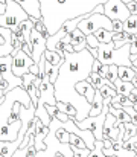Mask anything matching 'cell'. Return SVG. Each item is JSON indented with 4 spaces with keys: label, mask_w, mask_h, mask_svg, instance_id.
<instances>
[{
    "label": "cell",
    "mask_w": 137,
    "mask_h": 157,
    "mask_svg": "<svg viewBox=\"0 0 137 157\" xmlns=\"http://www.w3.org/2000/svg\"><path fill=\"white\" fill-rule=\"evenodd\" d=\"M94 56L89 52V49H82L79 52H64V61L59 66L58 78L53 82L55 89V99L70 104L75 107L76 114L73 117L75 122H79L89 117L91 110V104L76 92L75 86L79 81L87 79L91 72V64Z\"/></svg>",
    "instance_id": "cell-1"
},
{
    "label": "cell",
    "mask_w": 137,
    "mask_h": 157,
    "mask_svg": "<svg viewBox=\"0 0 137 157\" xmlns=\"http://www.w3.org/2000/svg\"><path fill=\"white\" fill-rule=\"evenodd\" d=\"M41 18L44 20L49 35H53L64 21L91 12L97 5L107 0H38Z\"/></svg>",
    "instance_id": "cell-2"
},
{
    "label": "cell",
    "mask_w": 137,
    "mask_h": 157,
    "mask_svg": "<svg viewBox=\"0 0 137 157\" xmlns=\"http://www.w3.org/2000/svg\"><path fill=\"white\" fill-rule=\"evenodd\" d=\"M130 43L120 46L119 49L114 48L113 41L104 43L97 46V56L96 59L101 61V64H116V66H131L130 59Z\"/></svg>",
    "instance_id": "cell-3"
},
{
    "label": "cell",
    "mask_w": 137,
    "mask_h": 157,
    "mask_svg": "<svg viewBox=\"0 0 137 157\" xmlns=\"http://www.w3.org/2000/svg\"><path fill=\"white\" fill-rule=\"evenodd\" d=\"M28 12L14 0H5V12L0 14V26L9 31H15L18 25L28 20Z\"/></svg>",
    "instance_id": "cell-4"
},
{
    "label": "cell",
    "mask_w": 137,
    "mask_h": 157,
    "mask_svg": "<svg viewBox=\"0 0 137 157\" xmlns=\"http://www.w3.org/2000/svg\"><path fill=\"white\" fill-rule=\"evenodd\" d=\"M113 25H111V20L104 15V14H99V12H94L91 11L86 15L84 20H81L78 23V29L84 34V35H90L94 31L97 29H107V31H111Z\"/></svg>",
    "instance_id": "cell-5"
},
{
    "label": "cell",
    "mask_w": 137,
    "mask_h": 157,
    "mask_svg": "<svg viewBox=\"0 0 137 157\" xmlns=\"http://www.w3.org/2000/svg\"><path fill=\"white\" fill-rule=\"evenodd\" d=\"M43 144H44L46 157H53V154H56V153H61L64 157H73L70 145L64 144V142H59L58 137L55 136V130L53 128H49V133L44 137Z\"/></svg>",
    "instance_id": "cell-6"
},
{
    "label": "cell",
    "mask_w": 137,
    "mask_h": 157,
    "mask_svg": "<svg viewBox=\"0 0 137 157\" xmlns=\"http://www.w3.org/2000/svg\"><path fill=\"white\" fill-rule=\"evenodd\" d=\"M104 15H107L110 20L125 21L131 14L122 0H107L104 3Z\"/></svg>",
    "instance_id": "cell-7"
},
{
    "label": "cell",
    "mask_w": 137,
    "mask_h": 157,
    "mask_svg": "<svg viewBox=\"0 0 137 157\" xmlns=\"http://www.w3.org/2000/svg\"><path fill=\"white\" fill-rule=\"evenodd\" d=\"M32 64H34V59L26 52H23L21 49L12 52L11 69H12V73H14L15 76H20V78H21L25 73L29 72V67H31Z\"/></svg>",
    "instance_id": "cell-8"
},
{
    "label": "cell",
    "mask_w": 137,
    "mask_h": 157,
    "mask_svg": "<svg viewBox=\"0 0 137 157\" xmlns=\"http://www.w3.org/2000/svg\"><path fill=\"white\" fill-rule=\"evenodd\" d=\"M56 99H55V89L53 84L44 78L40 81L38 84V104L37 105H55Z\"/></svg>",
    "instance_id": "cell-9"
},
{
    "label": "cell",
    "mask_w": 137,
    "mask_h": 157,
    "mask_svg": "<svg viewBox=\"0 0 137 157\" xmlns=\"http://www.w3.org/2000/svg\"><path fill=\"white\" fill-rule=\"evenodd\" d=\"M31 51H32L31 58H32L34 63L37 64V63L40 61L43 52L46 51V38L35 28H32V31H31Z\"/></svg>",
    "instance_id": "cell-10"
},
{
    "label": "cell",
    "mask_w": 137,
    "mask_h": 157,
    "mask_svg": "<svg viewBox=\"0 0 137 157\" xmlns=\"http://www.w3.org/2000/svg\"><path fill=\"white\" fill-rule=\"evenodd\" d=\"M35 78L37 76H34L32 73L28 72L21 76V81H23V89L28 92V95L31 98V102L37 107V104H38V87L35 86Z\"/></svg>",
    "instance_id": "cell-11"
},
{
    "label": "cell",
    "mask_w": 137,
    "mask_h": 157,
    "mask_svg": "<svg viewBox=\"0 0 137 157\" xmlns=\"http://www.w3.org/2000/svg\"><path fill=\"white\" fill-rule=\"evenodd\" d=\"M12 52H14V48L11 41V31L0 26V56L12 55Z\"/></svg>",
    "instance_id": "cell-12"
},
{
    "label": "cell",
    "mask_w": 137,
    "mask_h": 157,
    "mask_svg": "<svg viewBox=\"0 0 137 157\" xmlns=\"http://www.w3.org/2000/svg\"><path fill=\"white\" fill-rule=\"evenodd\" d=\"M14 2H17V3L28 12V15H29L31 18L37 20V18L41 17V12H40V2H38V0H14Z\"/></svg>",
    "instance_id": "cell-13"
},
{
    "label": "cell",
    "mask_w": 137,
    "mask_h": 157,
    "mask_svg": "<svg viewBox=\"0 0 137 157\" xmlns=\"http://www.w3.org/2000/svg\"><path fill=\"white\" fill-rule=\"evenodd\" d=\"M47 133H49V127L43 125V122L37 117V124H35V139H34V147H35L37 151L44 150L43 140H44V137L47 136Z\"/></svg>",
    "instance_id": "cell-14"
},
{
    "label": "cell",
    "mask_w": 137,
    "mask_h": 157,
    "mask_svg": "<svg viewBox=\"0 0 137 157\" xmlns=\"http://www.w3.org/2000/svg\"><path fill=\"white\" fill-rule=\"evenodd\" d=\"M69 35H70V38H72V46H73V52H79V51H82V49H86L87 48V41H86V37L87 35H84L78 28L76 29H73L72 32H69Z\"/></svg>",
    "instance_id": "cell-15"
},
{
    "label": "cell",
    "mask_w": 137,
    "mask_h": 157,
    "mask_svg": "<svg viewBox=\"0 0 137 157\" xmlns=\"http://www.w3.org/2000/svg\"><path fill=\"white\" fill-rule=\"evenodd\" d=\"M75 89H76V92L79 93V95H82L91 104V101H93V96H94V89H93V86H91L89 81H79V82H76V86H75Z\"/></svg>",
    "instance_id": "cell-16"
},
{
    "label": "cell",
    "mask_w": 137,
    "mask_h": 157,
    "mask_svg": "<svg viewBox=\"0 0 137 157\" xmlns=\"http://www.w3.org/2000/svg\"><path fill=\"white\" fill-rule=\"evenodd\" d=\"M21 140L20 139H15L14 142H5V140H0V154L3 157H11L20 147Z\"/></svg>",
    "instance_id": "cell-17"
},
{
    "label": "cell",
    "mask_w": 137,
    "mask_h": 157,
    "mask_svg": "<svg viewBox=\"0 0 137 157\" xmlns=\"http://www.w3.org/2000/svg\"><path fill=\"white\" fill-rule=\"evenodd\" d=\"M114 84V89L119 95H124V96H128L131 93V90L134 89V86L131 84V81H120L119 78L113 82Z\"/></svg>",
    "instance_id": "cell-18"
},
{
    "label": "cell",
    "mask_w": 137,
    "mask_h": 157,
    "mask_svg": "<svg viewBox=\"0 0 137 157\" xmlns=\"http://www.w3.org/2000/svg\"><path fill=\"white\" fill-rule=\"evenodd\" d=\"M43 70H44V76L53 84L58 78V72H59V66H53L50 63H47L44 59V64H43Z\"/></svg>",
    "instance_id": "cell-19"
},
{
    "label": "cell",
    "mask_w": 137,
    "mask_h": 157,
    "mask_svg": "<svg viewBox=\"0 0 137 157\" xmlns=\"http://www.w3.org/2000/svg\"><path fill=\"white\" fill-rule=\"evenodd\" d=\"M41 56L44 58L47 63H50V64H53V66H61L63 61H64V55H59L58 52H55V51H49V49H46Z\"/></svg>",
    "instance_id": "cell-20"
},
{
    "label": "cell",
    "mask_w": 137,
    "mask_h": 157,
    "mask_svg": "<svg viewBox=\"0 0 137 157\" xmlns=\"http://www.w3.org/2000/svg\"><path fill=\"white\" fill-rule=\"evenodd\" d=\"M134 75H136V72L131 66L130 67L128 66H117V78L120 81H131L134 78Z\"/></svg>",
    "instance_id": "cell-21"
},
{
    "label": "cell",
    "mask_w": 137,
    "mask_h": 157,
    "mask_svg": "<svg viewBox=\"0 0 137 157\" xmlns=\"http://www.w3.org/2000/svg\"><path fill=\"white\" fill-rule=\"evenodd\" d=\"M108 113H111L114 117H116V121L117 122H120V124H125V122H130L131 121V117H130V114L125 111V110H122V108H114V107H108Z\"/></svg>",
    "instance_id": "cell-22"
},
{
    "label": "cell",
    "mask_w": 137,
    "mask_h": 157,
    "mask_svg": "<svg viewBox=\"0 0 137 157\" xmlns=\"http://www.w3.org/2000/svg\"><path fill=\"white\" fill-rule=\"evenodd\" d=\"M93 35L97 38V41H99L101 44L113 41V31H107V29H97V31H94V32H93Z\"/></svg>",
    "instance_id": "cell-23"
},
{
    "label": "cell",
    "mask_w": 137,
    "mask_h": 157,
    "mask_svg": "<svg viewBox=\"0 0 137 157\" xmlns=\"http://www.w3.org/2000/svg\"><path fill=\"white\" fill-rule=\"evenodd\" d=\"M124 32L127 34H137V15H130L125 21H124Z\"/></svg>",
    "instance_id": "cell-24"
},
{
    "label": "cell",
    "mask_w": 137,
    "mask_h": 157,
    "mask_svg": "<svg viewBox=\"0 0 137 157\" xmlns=\"http://www.w3.org/2000/svg\"><path fill=\"white\" fill-rule=\"evenodd\" d=\"M35 116L43 122V125L49 127V124H50L52 117L49 116V113H47V110H46L44 105H37V108H35Z\"/></svg>",
    "instance_id": "cell-25"
},
{
    "label": "cell",
    "mask_w": 137,
    "mask_h": 157,
    "mask_svg": "<svg viewBox=\"0 0 137 157\" xmlns=\"http://www.w3.org/2000/svg\"><path fill=\"white\" fill-rule=\"evenodd\" d=\"M56 107H58V110L61 111V113H66L67 116H70L72 119L75 117V114H76V110H75V107L70 104H66V102H61V101H56Z\"/></svg>",
    "instance_id": "cell-26"
},
{
    "label": "cell",
    "mask_w": 137,
    "mask_h": 157,
    "mask_svg": "<svg viewBox=\"0 0 137 157\" xmlns=\"http://www.w3.org/2000/svg\"><path fill=\"white\" fill-rule=\"evenodd\" d=\"M69 145H70V148H78V150L87 148L86 142H84L79 136H76V134H70V137H69Z\"/></svg>",
    "instance_id": "cell-27"
},
{
    "label": "cell",
    "mask_w": 137,
    "mask_h": 157,
    "mask_svg": "<svg viewBox=\"0 0 137 157\" xmlns=\"http://www.w3.org/2000/svg\"><path fill=\"white\" fill-rule=\"evenodd\" d=\"M102 148H104L102 140H94V147H93V150H90L87 157H105V154L102 153Z\"/></svg>",
    "instance_id": "cell-28"
},
{
    "label": "cell",
    "mask_w": 137,
    "mask_h": 157,
    "mask_svg": "<svg viewBox=\"0 0 137 157\" xmlns=\"http://www.w3.org/2000/svg\"><path fill=\"white\" fill-rule=\"evenodd\" d=\"M34 28L44 37V38H47L49 37V31H47V28H46V23H44V20L40 17V18H37L35 20V23H34Z\"/></svg>",
    "instance_id": "cell-29"
},
{
    "label": "cell",
    "mask_w": 137,
    "mask_h": 157,
    "mask_svg": "<svg viewBox=\"0 0 137 157\" xmlns=\"http://www.w3.org/2000/svg\"><path fill=\"white\" fill-rule=\"evenodd\" d=\"M99 93L102 95V98H113V96H116L117 95V92H116V89L114 87H110V86H102L101 89H99Z\"/></svg>",
    "instance_id": "cell-30"
},
{
    "label": "cell",
    "mask_w": 137,
    "mask_h": 157,
    "mask_svg": "<svg viewBox=\"0 0 137 157\" xmlns=\"http://www.w3.org/2000/svg\"><path fill=\"white\" fill-rule=\"evenodd\" d=\"M105 78L111 82H114L117 79V66L116 64H108V70H107V75Z\"/></svg>",
    "instance_id": "cell-31"
},
{
    "label": "cell",
    "mask_w": 137,
    "mask_h": 157,
    "mask_svg": "<svg viewBox=\"0 0 137 157\" xmlns=\"http://www.w3.org/2000/svg\"><path fill=\"white\" fill-rule=\"evenodd\" d=\"M86 41H87V48H94V49H97V46L101 44V43L97 41V38H96L93 34H90V35L86 37Z\"/></svg>",
    "instance_id": "cell-32"
},
{
    "label": "cell",
    "mask_w": 137,
    "mask_h": 157,
    "mask_svg": "<svg viewBox=\"0 0 137 157\" xmlns=\"http://www.w3.org/2000/svg\"><path fill=\"white\" fill-rule=\"evenodd\" d=\"M72 153H73V157H87L90 150L89 148H84V150H78V148H72Z\"/></svg>",
    "instance_id": "cell-33"
},
{
    "label": "cell",
    "mask_w": 137,
    "mask_h": 157,
    "mask_svg": "<svg viewBox=\"0 0 137 157\" xmlns=\"http://www.w3.org/2000/svg\"><path fill=\"white\" fill-rule=\"evenodd\" d=\"M111 25H113V28H111V31L116 34V32H122L124 31V21H119V20H111Z\"/></svg>",
    "instance_id": "cell-34"
},
{
    "label": "cell",
    "mask_w": 137,
    "mask_h": 157,
    "mask_svg": "<svg viewBox=\"0 0 137 157\" xmlns=\"http://www.w3.org/2000/svg\"><path fill=\"white\" fill-rule=\"evenodd\" d=\"M28 151H29V145L25 147V148H18V150H17L11 157H26L28 156Z\"/></svg>",
    "instance_id": "cell-35"
},
{
    "label": "cell",
    "mask_w": 137,
    "mask_h": 157,
    "mask_svg": "<svg viewBox=\"0 0 137 157\" xmlns=\"http://www.w3.org/2000/svg\"><path fill=\"white\" fill-rule=\"evenodd\" d=\"M127 5V8H128V11H130V14H133V15H137V3L134 0H130L128 3H125Z\"/></svg>",
    "instance_id": "cell-36"
},
{
    "label": "cell",
    "mask_w": 137,
    "mask_h": 157,
    "mask_svg": "<svg viewBox=\"0 0 137 157\" xmlns=\"http://www.w3.org/2000/svg\"><path fill=\"white\" fill-rule=\"evenodd\" d=\"M46 110H47V113H49V116H50V117H55V116H56V113L59 111L56 105H46Z\"/></svg>",
    "instance_id": "cell-37"
},
{
    "label": "cell",
    "mask_w": 137,
    "mask_h": 157,
    "mask_svg": "<svg viewBox=\"0 0 137 157\" xmlns=\"http://www.w3.org/2000/svg\"><path fill=\"white\" fill-rule=\"evenodd\" d=\"M55 119H58V121H61V122H66L67 119H70V116H67L66 113L58 111V113H56V116H55Z\"/></svg>",
    "instance_id": "cell-38"
},
{
    "label": "cell",
    "mask_w": 137,
    "mask_h": 157,
    "mask_svg": "<svg viewBox=\"0 0 137 157\" xmlns=\"http://www.w3.org/2000/svg\"><path fill=\"white\" fill-rule=\"evenodd\" d=\"M101 66H102V64H101V61L94 58V61H93V64H91V72H99Z\"/></svg>",
    "instance_id": "cell-39"
},
{
    "label": "cell",
    "mask_w": 137,
    "mask_h": 157,
    "mask_svg": "<svg viewBox=\"0 0 137 157\" xmlns=\"http://www.w3.org/2000/svg\"><path fill=\"white\" fill-rule=\"evenodd\" d=\"M102 145H104V148H111L113 147V140L110 137H102Z\"/></svg>",
    "instance_id": "cell-40"
},
{
    "label": "cell",
    "mask_w": 137,
    "mask_h": 157,
    "mask_svg": "<svg viewBox=\"0 0 137 157\" xmlns=\"http://www.w3.org/2000/svg\"><path fill=\"white\" fill-rule=\"evenodd\" d=\"M107 70H108V64H102L101 66V69H99V75H101V78H105V75H107Z\"/></svg>",
    "instance_id": "cell-41"
},
{
    "label": "cell",
    "mask_w": 137,
    "mask_h": 157,
    "mask_svg": "<svg viewBox=\"0 0 137 157\" xmlns=\"http://www.w3.org/2000/svg\"><path fill=\"white\" fill-rule=\"evenodd\" d=\"M29 73H32L34 76H37V75H38V64H35V63H34V64L29 67Z\"/></svg>",
    "instance_id": "cell-42"
},
{
    "label": "cell",
    "mask_w": 137,
    "mask_h": 157,
    "mask_svg": "<svg viewBox=\"0 0 137 157\" xmlns=\"http://www.w3.org/2000/svg\"><path fill=\"white\" fill-rule=\"evenodd\" d=\"M64 52L72 53L73 52V46H72V44H64Z\"/></svg>",
    "instance_id": "cell-43"
},
{
    "label": "cell",
    "mask_w": 137,
    "mask_h": 157,
    "mask_svg": "<svg viewBox=\"0 0 137 157\" xmlns=\"http://www.w3.org/2000/svg\"><path fill=\"white\" fill-rule=\"evenodd\" d=\"M87 49H89V52H90L91 55L94 56V58L97 56V49H94V48H87Z\"/></svg>",
    "instance_id": "cell-44"
},
{
    "label": "cell",
    "mask_w": 137,
    "mask_h": 157,
    "mask_svg": "<svg viewBox=\"0 0 137 157\" xmlns=\"http://www.w3.org/2000/svg\"><path fill=\"white\" fill-rule=\"evenodd\" d=\"M35 157H46L44 150H40V151H37V153H35Z\"/></svg>",
    "instance_id": "cell-45"
},
{
    "label": "cell",
    "mask_w": 137,
    "mask_h": 157,
    "mask_svg": "<svg viewBox=\"0 0 137 157\" xmlns=\"http://www.w3.org/2000/svg\"><path fill=\"white\" fill-rule=\"evenodd\" d=\"M5 12V3H0V14Z\"/></svg>",
    "instance_id": "cell-46"
},
{
    "label": "cell",
    "mask_w": 137,
    "mask_h": 157,
    "mask_svg": "<svg viewBox=\"0 0 137 157\" xmlns=\"http://www.w3.org/2000/svg\"><path fill=\"white\" fill-rule=\"evenodd\" d=\"M53 157H64L61 153H56V154H53Z\"/></svg>",
    "instance_id": "cell-47"
},
{
    "label": "cell",
    "mask_w": 137,
    "mask_h": 157,
    "mask_svg": "<svg viewBox=\"0 0 137 157\" xmlns=\"http://www.w3.org/2000/svg\"><path fill=\"white\" fill-rule=\"evenodd\" d=\"M133 108H134V110L137 111V102H134V104H133Z\"/></svg>",
    "instance_id": "cell-48"
},
{
    "label": "cell",
    "mask_w": 137,
    "mask_h": 157,
    "mask_svg": "<svg viewBox=\"0 0 137 157\" xmlns=\"http://www.w3.org/2000/svg\"><path fill=\"white\" fill-rule=\"evenodd\" d=\"M105 157H116V156H105Z\"/></svg>",
    "instance_id": "cell-49"
},
{
    "label": "cell",
    "mask_w": 137,
    "mask_h": 157,
    "mask_svg": "<svg viewBox=\"0 0 137 157\" xmlns=\"http://www.w3.org/2000/svg\"><path fill=\"white\" fill-rule=\"evenodd\" d=\"M2 98H3V96H2ZM2 98H0V101H2Z\"/></svg>",
    "instance_id": "cell-50"
},
{
    "label": "cell",
    "mask_w": 137,
    "mask_h": 157,
    "mask_svg": "<svg viewBox=\"0 0 137 157\" xmlns=\"http://www.w3.org/2000/svg\"><path fill=\"white\" fill-rule=\"evenodd\" d=\"M134 2H136V3H137V0H134Z\"/></svg>",
    "instance_id": "cell-51"
},
{
    "label": "cell",
    "mask_w": 137,
    "mask_h": 157,
    "mask_svg": "<svg viewBox=\"0 0 137 157\" xmlns=\"http://www.w3.org/2000/svg\"><path fill=\"white\" fill-rule=\"evenodd\" d=\"M0 157H3V156H2V154H0Z\"/></svg>",
    "instance_id": "cell-52"
},
{
    "label": "cell",
    "mask_w": 137,
    "mask_h": 157,
    "mask_svg": "<svg viewBox=\"0 0 137 157\" xmlns=\"http://www.w3.org/2000/svg\"><path fill=\"white\" fill-rule=\"evenodd\" d=\"M134 157H137V154H136V156H134Z\"/></svg>",
    "instance_id": "cell-53"
},
{
    "label": "cell",
    "mask_w": 137,
    "mask_h": 157,
    "mask_svg": "<svg viewBox=\"0 0 137 157\" xmlns=\"http://www.w3.org/2000/svg\"><path fill=\"white\" fill-rule=\"evenodd\" d=\"M0 93H2V92H0Z\"/></svg>",
    "instance_id": "cell-54"
}]
</instances>
